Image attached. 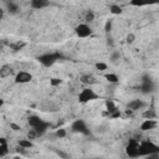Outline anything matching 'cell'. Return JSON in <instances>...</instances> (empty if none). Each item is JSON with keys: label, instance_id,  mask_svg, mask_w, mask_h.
<instances>
[{"label": "cell", "instance_id": "cell-27", "mask_svg": "<svg viewBox=\"0 0 159 159\" xmlns=\"http://www.w3.org/2000/svg\"><path fill=\"white\" fill-rule=\"evenodd\" d=\"M62 83V80L61 78H57V77H53V78H51L50 80V84L52 86V87H56V86H60Z\"/></svg>", "mask_w": 159, "mask_h": 159}, {"label": "cell", "instance_id": "cell-7", "mask_svg": "<svg viewBox=\"0 0 159 159\" xmlns=\"http://www.w3.org/2000/svg\"><path fill=\"white\" fill-rule=\"evenodd\" d=\"M154 88H155V86H154V82H153L152 77L148 76V75H143L142 82H140V91H142V93H150V92L154 91Z\"/></svg>", "mask_w": 159, "mask_h": 159}, {"label": "cell", "instance_id": "cell-17", "mask_svg": "<svg viewBox=\"0 0 159 159\" xmlns=\"http://www.w3.org/2000/svg\"><path fill=\"white\" fill-rule=\"evenodd\" d=\"M80 81H81L82 83H84V84H93V83H96V78H94L92 75H89V73L82 75V76L80 77Z\"/></svg>", "mask_w": 159, "mask_h": 159}, {"label": "cell", "instance_id": "cell-15", "mask_svg": "<svg viewBox=\"0 0 159 159\" xmlns=\"http://www.w3.org/2000/svg\"><path fill=\"white\" fill-rule=\"evenodd\" d=\"M42 120H43V119H41V118H40L39 116H36V114H31V116L27 117V124H29L31 128H36L39 124L42 123Z\"/></svg>", "mask_w": 159, "mask_h": 159}, {"label": "cell", "instance_id": "cell-8", "mask_svg": "<svg viewBox=\"0 0 159 159\" xmlns=\"http://www.w3.org/2000/svg\"><path fill=\"white\" fill-rule=\"evenodd\" d=\"M15 83H20V84H24V83H29L32 81V75L27 71H19L16 75H15V78H14Z\"/></svg>", "mask_w": 159, "mask_h": 159}, {"label": "cell", "instance_id": "cell-6", "mask_svg": "<svg viewBox=\"0 0 159 159\" xmlns=\"http://www.w3.org/2000/svg\"><path fill=\"white\" fill-rule=\"evenodd\" d=\"M75 32H76V35H77L78 37L84 39V37L91 36L92 32H93V30H92V27H91L88 24L82 22V24H78V25L75 27Z\"/></svg>", "mask_w": 159, "mask_h": 159}, {"label": "cell", "instance_id": "cell-23", "mask_svg": "<svg viewBox=\"0 0 159 159\" xmlns=\"http://www.w3.org/2000/svg\"><path fill=\"white\" fill-rule=\"evenodd\" d=\"M94 20V12H93V10H87V12H86V15H84V21H86V24L87 22H91V21H93Z\"/></svg>", "mask_w": 159, "mask_h": 159}, {"label": "cell", "instance_id": "cell-36", "mask_svg": "<svg viewBox=\"0 0 159 159\" xmlns=\"http://www.w3.org/2000/svg\"><path fill=\"white\" fill-rule=\"evenodd\" d=\"M158 140H159V137H158Z\"/></svg>", "mask_w": 159, "mask_h": 159}, {"label": "cell", "instance_id": "cell-10", "mask_svg": "<svg viewBox=\"0 0 159 159\" xmlns=\"http://www.w3.org/2000/svg\"><path fill=\"white\" fill-rule=\"evenodd\" d=\"M145 106H147V104H145L144 101H142V99H139V98H135V99H132V101L128 102V104H127V109L134 112V111H138V109L144 108Z\"/></svg>", "mask_w": 159, "mask_h": 159}, {"label": "cell", "instance_id": "cell-34", "mask_svg": "<svg viewBox=\"0 0 159 159\" xmlns=\"http://www.w3.org/2000/svg\"><path fill=\"white\" fill-rule=\"evenodd\" d=\"M5 159V158H4ZM7 159H10V158H7ZM11 159H21V158H11Z\"/></svg>", "mask_w": 159, "mask_h": 159}, {"label": "cell", "instance_id": "cell-4", "mask_svg": "<svg viewBox=\"0 0 159 159\" xmlns=\"http://www.w3.org/2000/svg\"><path fill=\"white\" fill-rule=\"evenodd\" d=\"M71 129L75 133H80L83 135H91V129L88 128L87 123L83 119H76L71 124Z\"/></svg>", "mask_w": 159, "mask_h": 159}, {"label": "cell", "instance_id": "cell-29", "mask_svg": "<svg viewBox=\"0 0 159 159\" xmlns=\"http://www.w3.org/2000/svg\"><path fill=\"white\" fill-rule=\"evenodd\" d=\"M112 25H113V21L109 19V20H107L106 21V24H104V31L108 34L111 30H112Z\"/></svg>", "mask_w": 159, "mask_h": 159}, {"label": "cell", "instance_id": "cell-3", "mask_svg": "<svg viewBox=\"0 0 159 159\" xmlns=\"http://www.w3.org/2000/svg\"><path fill=\"white\" fill-rule=\"evenodd\" d=\"M62 55H60L58 52H46V53H42L37 57L39 62L43 66V67H51L52 65L56 63V61L58 58H61Z\"/></svg>", "mask_w": 159, "mask_h": 159}, {"label": "cell", "instance_id": "cell-13", "mask_svg": "<svg viewBox=\"0 0 159 159\" xmlns=\"http://www.w3.org/2000/svg\"><path fill=\"white\" fill-rule=\"evenodd\" d=\"M9 153V143L6 138H0V158L4 159Z\"/></svg>", "mask_w": 159, "mask_h": 159}, {"label": "cell", "instance_id": "cell-22", "mask_svg": "<svg viewBox=\"0 0 159 159\" xmlns=\"http://www.w3.org/2000/svg\"><path fill=\"white\" fill-rule=\"evenodd\" d=\"M109 11H111V14H113V15H119V14L123 12V9H122L119 5H117V4H112V5L109 6Z\"/></svg>", "mask_w": 159, "mask_h": 159}, {"label": "cell", "instance_id": "cell-25", "mask_svg": "<svg viewBox=\"0 0 159 159\" xmlns=\"http://www.w3.org/2000/svg\"><path fill=\"white\" fill-rule=\"evenodd\" d=\"M94 67H96V70H98V71H106V70L108 68V65H107L106 62H96V63H94Z\"/></svg>", "mask_w": 159, "mask_h": 159}, {"label": "cell", "instance_id": "cell-14", "mask_svg": "<svg viewBox=\"0 0 159 159\" xmlns=\"http://www.w3.org/2000/svg\"><path fill=\"white\" fill-rule=\"evenodd\" d=\"M30 5H31L32 9L41 10V9H43V7H47V6L50 5V1H47V0H31Z\"/></svg>", "mask_w": 159, "mask_h": 159}, {"label": "cell", "instance_id": "cell-21", "mask_svg": "<svg viewBox=\"0 0 159 159\" xmlns=\"http://www.w3.org/2000/svg\"><path fill=\"white\" fill-rule=\"evenodd\" d=\"M25 42L24 41H15V42H11V43H9V47L10 48H12L14 51H19V50H21L22 47H25Z\"/></svg>", "mask_w": 159, "mask_h": 159}, {"label": "cell", "instance_id": "cell-33", "mask_svg": "<svg viewBox=\"0 0 159 159\" xmlns=\"http://www.w3.org/2000/svg\"><path fill=\"white\" fill-rule=\"evenodd\" d=\"M107 45H108V46H113V41H112V39H107Z\"/></svg>", "mask_w": 159, "mask_h": 159}, {"label": "cell", "instance_id": "cell-16", "mask_svg": "<svg viewBox=\"0 0 159 159\" xmlns=\"http://www.w3.org/2000/svg\"><path fill=\"white\" fill-rule=\"evenodd\" d=\"M10 75H12V67L10 65H2L1 68H0V77L1 78H6L9 77Z\"/></svg>", "mask_w": 159, "mask_h": 159}, {"label": "cell", "instance_id": "cell-26", "mask_svg": "<svg viewBox=\"0 0 159 159\" xmlns=\"http://www.w3.org/2000/svg\"><path fill=\"white\" fill-rule=\"evenodd\" d=\"M111 61L112 62H117L119 58H120V53H119V51H113L112 53H111Z\"/></svg>", "mask_w": 159, "mask_h": 159}, {"label": "cell", "instance_id": "cell-35", "mask_svg": "<svg viewBox=\"0 0 159 159\" xmlns=\"http://www.w3.org/2000/svg\"><path fill=\"white\" fill-rule=\"evenodd\" d=\"M96 159H99V158H96Z\"/></svg>", "mask_w": 159, "mask_h": 159}, {"label": "cell", "instance_id": "cell-32", "mask_svg": "<svg viewBox=\"0 0 159 159\" xmlns=\"http://www.w3.org/2000/svg\"><path fill=\"white\" fill-rule=\"evenodd\" d=\"M145 159H159V154H150L148 157H144Z\"/></svg>", "mask_w": 159, "mask_h": 159}, {"label": "cell", "instance_id": "cell-1", "mask_svg": "<svg viewBox=\"0 0 159 159\" xmlns=\"http://www.w3.org/2000/svg\"><path fill=\"white\" fill-rule=\"evenodd\" d=\"M150 154H159V145L152 140L139 142V157H148Z\"/></svg>", "mask_w": 159, "mask_h": 159}, {"label": "cell", "instance_id": "cell-19", "mask_svg": "<svg viewBox=\"0 0 159 159\" xmlns=\"http://www.w3.org/2000/svg\"><path fill=\"white\" fill-rule=\"evenodd\" d=\"M17 144H19L20 148H24V149H30V148L34 147V143H32L31 139H20L17 142Z\"/></svg>", "mask_w": 159, "mask_h": 159}, {"label": "cell", "instance_id": "cell-11", "mask_svg": "<svg viewBox=\"0 0 159 159\" xmlns=\"http://www.w3.org/2000/svg\"><path fill=\"white\" fill-rule=\"evenodd\" d=\"M157 125H158V123H157L155 119H144L139 128H140L142 132H148V130L154 129Z\"/></svg>", "mask_w": 159, "mask_h": 159}, {"label": "cell", "instance_id": "cell-5", "mask_svg": "<svg viewBox=\"0 0 159 159\" xmlns=\"http://www.w3.org/2000/svg\"><path fill=\"white\" fill-rule=\"evenodd\" d=\"M125 154L129 158H138L139 157V142L137 139H130L125 145Z\"/></svg>", "mask_w": 159, "mask_h": 159}, {"label": "cell", "instance_id": "cell-28", "mask_svg": "<svg viewBox=\"0 0 159 159\" xmlns=\"http://www.w3.org/2000/svg\"><path fill=\"white\" fill-rule=\"evenodd\" d=\"M55 152H56V154H57L58 157H61L62 159H70V158H71V155H70L68 153H65V152H62V150H57V149H55Z\"/></svg>", "mask_w": 159, "mask_h": 159}, {"label": "cell", "instance_id": "cell-9", "mask_svg": "<svg viewBox=\"0 0 159 159\" xmlns=\"http://www.w3.org/2000/svg\"><path fill=\"white\" fill-rule=\"evenodd\" d=\"M106 108H107V112L109 113L111 118H119L120 117V112H119L118 107L116 106V103L113 101L107 99L106 101Z\"/></svg>", "mask_w": 159, "mask_h": 159}, {"label": "cell", "instance_id": "cell-18", "mask_svg": "<svg viewBox=\"0 0 159 159\" xmlns=\"http://www.w3.org/2000/svg\"><path fill=\"white\" fill-rule=\"evenodd\" d=\"M104 78H106V81H107V82L113 83V84H116V83H118V82H119V77H118L116 73H112V72L106 73V75H104Z\"/></svg>", "mask_w": 159, "mask_h": 159}, {"label": "cell", "instance_id": "cell-20", "mask_svg": "<svg viewBox=\"0 0 159 159\" xmlns=\"http://www.w3.org/2000/svg\"><path fill=\"white\" fill-rule=\"evenodd\" d=\"M143 117H144L145 119H155V118H157V112H155V109H153V108H148V109L143 113Z\"/></svg>", "mask_w": 159, "mask_h": 159}, {"label": "cell", "instance_id": "cell-12", "mask_svg": "<svg viewBox=\"0 0 159 159\" xmlns=\"http://www.w3.org/2000/svg\"><path fill=\"white\" fill-rule=\"evenodd\" d=\"M5 9H6V11H7L10 15H16V14L20 12L19 5H17L16 2H14V1H6V2H5Z\"/></svg>", "mask_w": 159, "mask_h": 159}, {"label": "cell", "instance_id": "cell-30", "mask_svg": "<svg viewBox=\"0 0 159 159\" xmlns=\"http://www.w3.org/2000/svg\"><path fill=\"white\" fill-rule=\"evenodd\" d=\"M134 40H135V35H134V34H132V32H130V34H128V35H127V37H125V42H127V43H133V42H134Z\"/></svg>", "mask_w": 159, "mask_h": 159}, {"label": "cell", "instance_id": "cell-2", "mask_svg": "<svg viewBox=\"0 0 159 159\" xmlns=\"http://www.w3.org/2000/svg\"><path fill=\"white\" fill-rule=\"evenodd\" d=\"M78 102L80 103H88V102H92V101H96V99H99L101 96L94 91L92 89L91 87H86L83 88L80 93H78Z\"/></svg>", "mask_w": 159, "mask_h": 159}, {"label": "cell", "instance_id": "cell-24", "mask_svg": "<svg viewBox=\"0 0 159 159\" xmlns=\"http://www.w3.org/2000/svg\"><path fill=\"white\" fill-rule=\"evenodd\" d=\"M66 135H67V132H66V129H63V128L56 129V132H55V137H56V138L62 139V138H65Z\"/></svg>", "mask_w": 159, "mask_h": 159}, {"label": "cell", "instance_id": "cell-31", "mask_svg": "<svg viewBox=\"0 0 159 159\" xmlns=\"http://www.w3.org/2000/svg\"><path fill=\"white\" fill-rule=\"evenodd\" d=\"M10 128H12V130H15V132H17V130L21 129V127L17 125V124H15V123H10Z\"/></svg>", "mask_w": 159, "mask_h": 159}]
</instances>
